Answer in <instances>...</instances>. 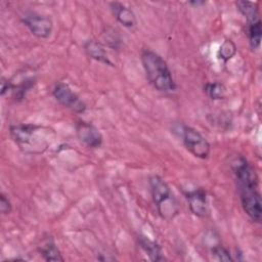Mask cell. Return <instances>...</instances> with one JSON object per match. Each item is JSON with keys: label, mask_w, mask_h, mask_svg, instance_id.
<instances>
[{"label": "cell", "mask_w": 262, "mask_h": 262, "mask_svg": "<svg viewBox=\"0 0 262 262\" xmlns=\"http://www.w3.org/2000/svg\"><path fill=\"white\" fill-rule=\"evenodd\" d=\"M150 194L159 216L166 220H173L179 213L178 202L169 184L160 176L149 178Z\"/></svg>", "instance_id": "obj_4"}, {"label": "cell", "mask_w": 262, "mask_h": 262, "mask_svg": "<svg viewBox=\"0 0 262 262\" xmlns=\"http://www.w3.org/2000/svg\"><path fill=\"white\" fill-rule=\"evenodd\" d=\"M204 3H205L204 1H190V2H189V4H191V5H195V6L202 5V4H204Z\"/></svg>", "instance_id": "obj_20"}, {"label": "cell", "mask_w": 262, "mask_h": 262, "mask_svg": "<svg viewBox=\"0 0 262 262\" xmlns=\"http://www.w3.org/2000/svg\"><path fill=\"white\" fill-rule=\"evenodd\" d=\"M231 169L237 182L242 207L254 222H261L262 202L258 186V177L253 166L242 156L233 159Z\"/></svg>", "instance_id": "obj_1"}, {"label": "cell", "mask_w": 262, "mask_h": 262, "mask_svg": "<svg viewBox=\"0 0 262 262\" xmlns=\"http://www.w3.org/2000/svg\"><path fill=\"white\" fill-rule=\"evenodd\" d=\"M204 92L212 100L224 99L227 93L226 87L221 82H209L204 86Z\"/></svg>", "instance_id": "obj_15"}, {"label": "cell", "mask_w": 262, "mask_h": 262, "mask_svg": "<svg viewBox=\"0 0 262 262\" xmlns=\"http://www.w3.org/2000/svg\"><path fill=\"white\" fill-rule=\"evenodd\" d=\"M212 255L219 261H233L230 252L221 245H215L211 249Z\"/></svg>", "instance_id": "obj_18"}, {"label": "cell", "mask_w": 262, "mask_h": 262, "mask_svg": "<svg viewBox=\"0 0 262 262\" xmlns=\"http://www.w3.org/2000/svg\"><path fill=\"white\" fill-rule=\"evenodd\" d=\"M12 205L10 200L4 193H0V211L3 215H7L11 212Z\"/></svg>", "instance_id": "obj_19"}, {"label": "cell", "mask_w": 262, "mask_h": 262, "mask_svg": "<svg viewBox=\"0 0 262 262\" xmlns=\"http://www.w3.org/2000/svg\"><path fill=\"white\" fill-rule=\"evenodd\" d=\"M190 212L198 217H207L209 215V205L207 193L203 188H194L185 192Z\"/></svg>", "instance_id": "obj_9"}, {"label": "cell", "mask_w": 262, "mask_h": 262, "mask_svg": "<svg viewBox=\"0 0 262 262\" xmlns=\"http://www.w3.org/2000/svg\"><path fill=\"white\" fill-rule=\"evenodd\" d=\"M248 24V39L250 46L253 50H257L261 44L262 38V23L260 17H256L250 20H247Z\"/></svg>", "instance_id": "obj_14"}, {"label": "cell", "mask_w": 262, "mask_h": 262, "mask_svg": "<svg viewBox=\"0 0 262 262\" xmlns=\"http://www.w3.org/2000/svg\"><path fill=\"white\" fill-rule=\"evenodd\" d=\"M236 7L238 11L246 17L247 20L260 17L259 16V8L258 4L256 2H250V1H237Z\"/></svg>", "instance_id": "obj_17"}, {"label": "cell", "mask_w": 262, "mask_h": 262, "mask_svg": "<svg viewBox=\"0 0 262 262\" xmlns=\"http://www.w3.org/2000/svg\"><path fill=\"white\" fill-rule=\"evenodd\" d=\"M84 49L86 54L93 60L98 61L100 63H103L105 66L114 67L113 61L110 59L107 52L104 48V46L99 43L96 40H88L84 44Z\"/></svg>", "instance_id": "obj_11"}, {"label": "cell", "mask_w": 262, "mask_h": 262, "mask_svg": "<svg viewBox=\"0 0 262 262\" xmlns=\"http://www.w3.org/2000/svg\"><path fill=\"white\" fill-rule=\"evenodd\" d=\"M236 49V45L232 40L225 39L218 48L217 57L223 62H227L235 55Z\"/></svg>", "instance_id": "obj_16"}, {"label": "cell", "mask_w": 262, "mask_h": 262, "mask_svg": "<svg viewBox=\"0 0 262 262\" xmlns=\"http://www.w3.org/2000/svg\"><path fill=\"white\" fill-rule=\"evenodd\" d=\"M39 253L46 261H63V257L51 236L46 237L39 246Z\"/></svg>", "instance_id": "obj_13"}, {"label": "cell", "mask_w": 262, "mask_h": 262, "mask_svg": "<svg viewBox=\"0 0 262 262\" xmlns=\"http://www.w3.org/2000/svg\"><path fill=\"white\" fill-rule=\"evenodd\" d=\"M76 135L81 143L89 148H98L103 142L102 134L93 124L79 120L75 124Z\"/></svg>", "instance_id": "obj_8"}, {"label": "cell", "mask_w": 262, "mask_h": 262, "mask_svg": "<svg viewBox=\"0 0 262 262\" xmlns=\"http://www.w3.org/2000/svg\"><path fill=\"white\" fill-rule=\"evenodd\" d=\"M174 132L178 134L185 148L195 158L206 160L211 152V146L208 140L194 128L187 125H177Z\"/></svg>", "instance_id": "obj_5"}, {"label": "cell", "mask_w": 262, "mask_h": 262, "mask_svg": "<svg viewBox=\"0 0 262 262\" xmlns=\"http://www.w3.org/2000/svg\"><path fill=\"white\" fill-rule=\"evenodd\" d=\"M9 133L16 146L27 155L45 152L56 136L52 128L36 124L11 125Z\"/></svg>", "instance_id": "obj_2"}, {"label": "cell", "mask_w": 262, "mask_h": 262, "mask_svg": "<svg viewBox=\"0 0 262 262\" xmlns=\"http://www.w3.org/2000/svg\"><path fill=\"white\" fill-rule=\"evenodd\" d=\"M138 244L140 248L143 250V252L146 254V256L149 258V260L155 262L166 260L161 246L156 241L150 239L145 235H139Z\"/></svg>", "instance_id": "obj_12"}, {"label": "cell", "mask_w": 262, "mask_h": 262, "mask_svg": "<svg viewBox=\"0 0 262 262\" xmlns=\"http://www.w3.org/2000/svg\"><path fill=\"white\" fill-rule=\"evenodd\" d=\"M52 94L59 104L75 113H84L86 110L85 102L64 82H58L55 84Z\"/></svg>", "instance_id": "obj_7"}, {"label": "cell", "mask_w": 262, "mask_h": 262, "mask_svg": "<svg viewBox=\"0 0 262 262\" xmlns=\"http://www.w3.org/2000/svg\"><path fill=\"white\" fill-rule=\"evenodd\" d=\"M141 63L148 82L152 87L164 93L176 90V83L166 60L157 52L145 49L141 52Z\"/></svg>", "instance_id": "obj_3"}, {"label": "cell", "mask_w": 262, "mask_h": 262, "mask_svg": "<svg viewBox=\"0 0 262 262\" xmlns=\"http://www.w3.org/2000/svg\"><path fill=\"white\" fill-rule=\"evenodd\" d=\"M110 10L116 20L127 29H133L137 25L136 15L133 10L124 3L114 1L110 4Z\"/></svg>", "instance_id": "obj_10"}, {"label": "cell", "mask_w": 262, "mask_h": 262, "mask_svg": "<svg viewBox=\"0 0 262 262\" xmlns=\"http://www.w3.org/2000/svg\"><path fill=\"white\" fill-rule=\"evenodd\" d=\"M20 20L29 29L31 34L37 38L47 39L52 34L53 21L47 15L28 11L23 14Z\"/></svg>", "instance_id": "obj_6"}]
</instances>
